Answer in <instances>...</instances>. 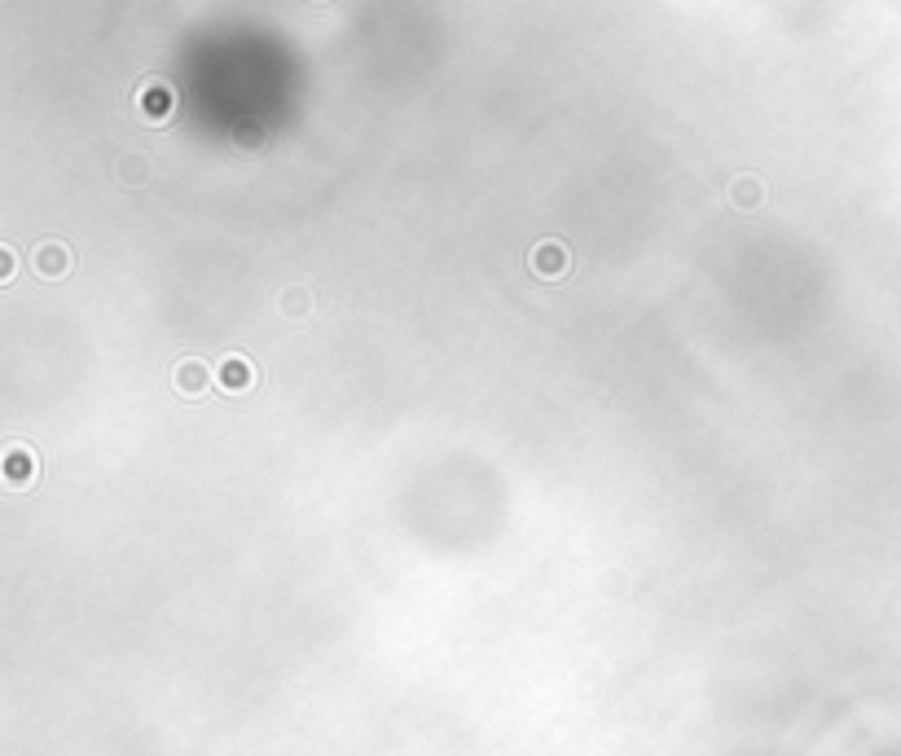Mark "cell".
I'll use <instances>...</instances> for the list:
<instances>
[{"instance_id": "cell-1", "label": "cell", "mask_w": 901, "mask_h": 756, "mask_svg": "<svg viewBox=\"0 0 901 756\" xmlns=\"http://www.w3.org/2000/svg\"><path fill=\"white\" fill-rule=\"evenodd\" d=\"M528 269H532V277H541V282H563V277L572 273V251H567V242H559V238H541L537 247L528 251Z\"/></svg>"}, {"instance_id": "cell-2", "label": "cell", "mask_w": 901, "mask_h": 756, "mask_svg": "<svg viewBox=\"0 0 901 756\" xmlns=\"http://www.w3.org/2000/svg\"><path fill=\"white\" fill-rule=\"evenodd\" d=\"M31 269H36V277H44V282H62V277L75 273V251L58 238H44V242H36V251H31Z\"/></svg>"}, {"instance_id": "cell-3", "label": "cell", "mask_w": 901, "mask_h": 756, "mask_svg": "<svg viewBox=\"0 0 901 756\" xmlns=\"http://www.w3.org/2000/svg\"><path fill=\"white\" fill-rule=\"evenodd\" d=\"M211 383H216V370H211L203 357H185V361H176V365H172V387H176V396L198 400V396H207V392H211Z\"/></svg>"}, {"instance_id": "cell-4", "label": "cell", "mask_w": 901, "mask_h": 756, "mask_svg": "<svg viewBox=\"0 0 901 756\" xmlns=\"http://www.w3.org/2000/svg\"><path fill=\"white\" fill-rule=\"evenodd\" d=\"M0 475H5L9 488H31L40 480V458L31 444H9L5 458H0Z\"/></svg>"}, {"instance_id": "cell-5", "label": "cell", "mask_w": 901, "mask_h": 756, "mask_svg": "<svg viewBox=\"0 0 901 756\" xmlns=\"http://www.w3.org/2000/svg\"><path fill=\"white\" fill-rule=\"evenodd\" d=\"M216 387L229 396H247L255 387V361L242 357V352H229V357L216 361Z\"/></svg>"}, {"instance_id": "cell-6", "label": "cell", "mask_w": 901, "mask_h": 756, "mask_svg": "<svg viewBox=\"0 0 901 756\" xmlns=\"http://www.w3.org/2000/svg\"><path fill=\"white\" fill-rule=\"evenodd\" d=\"M137 110L146 124H168V119L176 115V93L163 80H146L137 88Z\"/></svg>"}, {"instance_id": "cell-7", "label": "cell", "mask_w": 901, "mask_h": 756, "mask_svg": "<svg viewBox=\"0 0 901 756\" xmlns=\"http://www.w3.org/2000/svg\"><path fill=\"white\" fill-rule=\"evenodd\" d=\"M726 203L734 211H756V207L765 203V181H761V176H752V172H739L726 185Z\"/></svg>"}, {"instance_id": "cell-8", "label": "cell", "mask_w": 901, "mask_h": 756, "mask_svg": "<svg viewBox=\"0 0 901 756\" xmlns=\"http://www.w3.org/2000/svg\"><path fill=\"white\" fill-rule=\"evenodd\" d=\"M115 181L124 185V189H141V185L150 181V159H146V154H137V150L119 154V163H115Z\"/></svg>"}, {"instance_id": "cell-9", "label": "cell", "mask_w": 901, "mask_h": 756, "mask_svg": "<svg viewBox=\"0 0 901 756\" xmlns=\"http://www.w3.org/2000/svg\"><path fill=\"white\" fill-rule=\"evenodd\" d=\"M277 308H282V317H291V321H304L308 313H313V295H308L304 286H286V291L277 295Z\"/></svg>"}, {"instance_id": "cell-10", "label": "cell", "mask_w": 901, "mask_h": 756, "mask_svg": "<svg viewBox=\"0 0 901 756\" xmlns=\"http://www.w3.org/2000/svg\"><path fill=\"white\" fill-rule=\"evenodd\" d=\"M18 277V251L14 242H0V286H9Z\"/></svg>"}]
</instances>
